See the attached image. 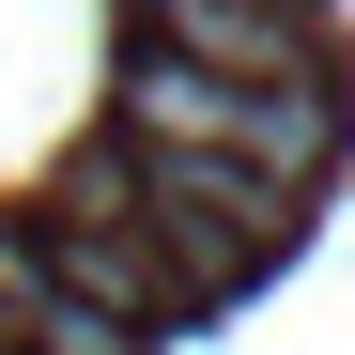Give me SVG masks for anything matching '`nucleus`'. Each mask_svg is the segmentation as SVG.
<instances>
[{
	"label": "nucleus",
	"instance_id": "obj_2",
	"mask_svg": "<svg viewBox=\"0 0 355 355\" xmlns=\"http://www.w3.org/2000/svg\"><path fill=\"white\" fill-rule=\"evenodd\" d=\"M139 46H186L216 78H340L324 0H139Z\"/></svg>",
	"mask_w": 355,
	"mask_h": 355
},
{
	"label": "nucleus",
	"instance_id": "obj_3",
	"mask_svg": "<svg viewBox=\"0 0 355 355\" xmlns=\"http://www.w3.org/2000/svg\"><path fill=\"white\" fill-rule=\"evenodd\" d=\"M0 355H16V340H0Z\"/></svg>",
	"mask_w": 355,
	"mask_h": 355
},
{
	"label": "nucleus",
	"instance_id": "obj_1",
	"mask_svg": "<svg viewBox=\"0 0 355 355\" xmlns=\"http://www.w3.org/2000/svg\"><path fill=\"white\" fill-rule=\"evenodd\" d=\"M124 139H186V155L278 170V186H324L340 139H355V108H340V78H216L186 46H139L124 62Z\"/></svg>",
	"mask_w": 355,
	"mask_h": 355
}]
</instances>
